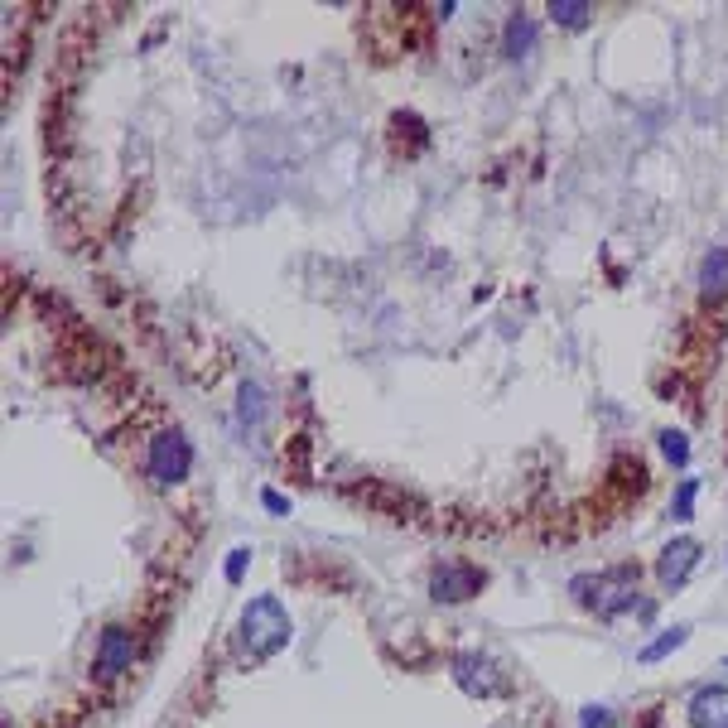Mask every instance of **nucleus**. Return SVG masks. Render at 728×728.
Returning a JSON list of instances; mask_svg holds the SVG:
<instances>
[{
	"label": "nucleus",
	"mask_w": 728,
	"mask_h": 728,
	"mask_svg": "<svg viewBox=\"0 0 728 728\" xmlns=\"http://www.w3.org/2000/svg\"><path fill=\"white\" fill-rule=\"evenodd\" d=\"M574 598H579L589 613H598V618H618L627 608H637V565L579 574V579H574Z\"/></svg>",
	"instance_id": "obj_2"
},
{
	"label": "nucleus",
	"mask_w": 728,
	"mask_h": 728,
	"mask_svg": "<svg viewBox=\"0 0 728 728\" xmlns=\"http://www.w3.org/2000/svg\"><path fill=\"white\" fill-rule=\"evenodd\" d=\"M266 507H270V512H290V502H285L280 492H266Z\"/></svg>",
	"instance_id": "obj_17"
},
{
	"label": "nucleus",
	"mask_w": 728,
	"mask_h": 728,
	"mask_svg": "<svg viewBox=\"0 0 728 728\" xmlns=\"http://www.w3.org/2000/svg\"><path fill=\"white\" fill-rule=\"evenodd\" d=\"M454 680H459L468 695H502L507 690V680L502 675H492V661H483V656H473V651H463V656H454Z\"/></svg>",
	"instance_id": "obj_7"
},
{
	"label": "nucleus",
	"mask_w": 728,
	"mask_h": 728,
	"mask_svg": "<svg viewBox=\"0 0 728 728\" xmlns=\"http://www.w3.org/2000/svg\"><path fill=\"white\" fill-rule=\"evenodd\" d=\"M661 454H666L675 468H685V463H690V444H685V434H675V430L661 434Z\"/></svg>",
	"instance_id": "obj_13"
},
{
	"label": "nucleus",
	"mask_w": 728,
	"mask_h": 728,
	"mask_svg": "<svg viewBox=\"0 0 728 728\" xmlns=\"http://www.w3.org/2000/svg\"><path fill=\"white\" fill-rule=\"evenodd\" d=\"M531 49H536V20H531V15H512V20H507V54L526 58Z\"/></svg>",
	"instance_id": "obj_10"
},
{
	"label": "nucleus",
	"mask_w": 728,
	"mask_h": 728,
	"mask_svg": "<svg viewBox=\"0 0 728 728\" xmlns=\"http://www.w3.org/2000/svg\"><path fill=\"white\" fill-rule=\"evenodd\" d=\"M608 724V709H584V724L579 728H603Z\"/></svg>",
	"instance_id": "obj_16"
},
{
	"label": "nucleus",
	"mask_w": 728,
	"mask_h": 728,
	"mask_svg": "<svg viewBox=\"0 0 728 728\" xmlns=\"http://www.w3.org/2000/svg\"><path fill=\"white\" fill-rule=\"evenodd\" d=\"M193 468V449L189 439L179 430H164L150 439V454H145V473L155 478V483H184Z\"/></svg>",
	"instance_id": "obj_3"
},
{
	"label": "nucleus",
	"mask_w": 728,
	"mask_h": 728,
	"mask_svg": "<svg viewBox=\"0 0 728 728\" xmlns=\"http://www.w3.org/2000/svg\"><path fill=\"white\" fill-rule=\"evenodd\" d=\"M550 15H555V25L579 29V25H589L594 5H589V0H555V5H550Z\"/></svg>",
	"instance_id": "obj_12"
},
{
	"label": "nucleus",
	"mask_w": 728,
	"mask_h": 728,
	"mask_svg": "<svg viewBox=\"0 0 728 728\" xmlns=\"http://www.w3.org/2000/svg\"><path fill=\"white\" fill-rule=\"evenodd\" d=\"M700 290L704 299H728V246H714L700 266Z\"/></svg>",
	"instance_id": "obj_9"
},
{
	"label": "nucleus",
	"mask_w": 728,
	"mask_h": 728,
	"mask_svg": "<svg viewBox=\"0 0 728 728\" xmlns=\"http://www.w3.org/2000/svg\"><path fill=\"white\" fill-rule=\"evenodd\" d=\"M690 724L695 728H728V685H700L690 695Z\"/></svg>",
	"instance_id": "obj_8"
},
{
	"label": "nucleus",
	"mask_w": 728,
	"mask_h": 728,
	"mask_svg": "<svg viewBox=\"0 0 728 728\" xmlns=\"http://www.w3.org/2000/svg\"><path fill=\"white\" fill-rule=\"evenodd\" d=\"M246 565H251V550H232V555H227V579L237 584V579L246 574Z\"/></svg>",
	"instance_id": "obj_15"
},
{
	"label": "nucleus",
	"mask_w": 728,
	"mask_h": 728,
	"mask_svg": "<svg viewBox=\"0 0 728 728\" xmlns=\"http://www.w3.org/2000/svg\"><path fill=\"white\" fill-rule=\"evenodd\" d=\"M695 565H700V545H695L690 536H680V540H671V545L661 550V560H656V579H661L666 589H680Z\"/></svg>",
	"instance_id": "obj_6"
},
{
	"label": "nucleus",
	"mask_w": 728,
	"mask_h": 728,
	"mask_svg": "<svg viewBox=\"0 0 728 728\" xmlns=\"http://www.w3.org/2000/svg\"><path fill=\"white\" fill-rule=\"evenodd\" d=\"M685 637H690V627H671V632H661L656 642H647V647L637 651V661H642V666H651V661H661V656H671V651L685 647Z\"/></svg>",
	"instance_id": "obj_11"
},
{
	"label": "nucleus",
	"mask_w": 728,
	"mask_h": 728,
	"mask_svg": "<svg viewBox=\"0 0 728 728\" xmlns=\"http://www.w3.org/2000/svg\"><path fill=\"white\" fill-rule=\"evenodd\" d=\"M290 647V613L275 594L251 598L242 608V622H237V656L246 666H261L275 651Z\"/></svg>",
	"instance_id": "obj_1"
},
{
	"label": "nucleus",
	"mask_w": 728,
	"mask_h": 728,
	"mask_svg": "<svg viewBox=\"0 0 728 728\" xmlns=\"http://www.w3.org/2000/svg\"><path fill=\"white\" fill-rule=\"evenodd\" d=\"M483 589V569L478 565H463V560H444V565L430 574V594L439 603H463Z\"/></svg>",
	"instance_id": "obj_4"
},
{
	"label": "nucleus",
	"mask_w": 728,
	"mask_h": 728,
	"mask_svg": "<svg viewBox=\"0 0 728 728\" xmlns=\"http://www.w3.org/2000/svg\"><path fill=\"white\" fill-rule=\"evenodd\" d=\"M695 492H700V483H695V478H685V483H680V492H675V516H680V521H690V512H695Z\"/></svg>",
	"instance_id": "obj_14"
},
{
	"label": "nucleus",
	"mask_w": 728,
	"mask_h": 728,
	"mask_svg": "<svg viewBox=\"0 0 728 728\" xmlns=\"http://www.w3.org/2000/svg\"><path fill=\"white\" fill-rule=\"evenodd\" d=\"M135 666V632L126 627H107L102 642H97V680H121Z\"/></svg>",
	"instance_id": "obj_5"
}]
</instances>
